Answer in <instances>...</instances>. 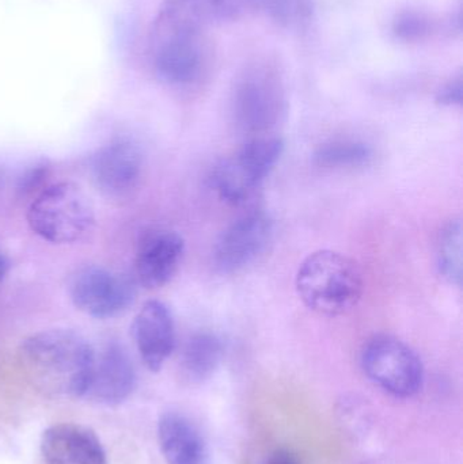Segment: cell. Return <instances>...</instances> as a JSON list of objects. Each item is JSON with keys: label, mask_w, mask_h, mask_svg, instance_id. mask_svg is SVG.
<instances>
[{"label": "cell", "mask_w": 463, "mask_h": 464, "mask_svg": "<svg viewBox=\"0 0 463 464\" xmlns=\"http://www.w3.org/2000/svg\"><path fill=\"white\" fill-rule=\"evenodd\" d=\"M5 189V176H3L2 171H0V192H3Z\"/></svg>", "instance_id": "24"}, {"label": "cell", "mask_w": 463, "mask_h": 464, "mask_svg": "<svg viewBox=\"0 0 463 464\" xmlns=\"http://www.w3.org/2000/svg\"><path fill=\"white\" fill-rule=\"evenodd\" d=\"M184 237L168 228H154L141 237L135 256V276L147 289L166 285L184 256Z\"/></svg>", "instance_id": "11"}, {"label": "cell", "mask_w": 463, "mask_h": 464, "mask_svg": "<svg viewBox=\"0 0 463 464\" xmlns=\"http://www.w3.org/2000/svg\"><path fill=\"white\" fill-rule=\"evenodd\" d=\"M158 439L168 464H208L203 436L182 414H163L158 424Z\"/></svg>", "instance_id": "15"}, {"label": "cell", "mask_w": 463, "mask_h": 464, "mask_svg": "<svg viewBox=\"0 0 463 464\" xmlns=\"http://www.w3.org/2000/svg\"><path fill=\"white\" fill-rule=\"evenodd\" d=\"M200 33H155L152 57L158 76L170 84H189L203 67Z\"/></svg>", "instance_id": "13"}, {"label": "cell", "mask_w": 463, "mask_h": 464, "mask_svg": "<svg viewBox=\"0 0 463 464\" xmlns=\"http://www.w3.org/2000/svg\"><path fill=\"white\" fill-rule=\"evenodd\" d=\"M429 19L415 13L402 14L396 21V33L404 40H418L429 33Z\"/></svg>", "instance_id": "19"}, {"label": "cell", "mask_w": 463, "mask_h": 464, "mask_svg": "<svg viewBox=\"0 0 463 464\" xmlns=\"http://www.w3.org/2000/svg\"><path fill=\"white\" fill-rule=\"evenodd\" d=\"M264 464H301V460L288 450H277Z\"/></svg>", "instance_id": "22"}, {"label": "cell", "mask_w": 463, "mask_h": 464, "mask_svg": "<svg viewBox=\"0 0 463 464\" xmlns=\"http://www.w3.org/2000/svg\"><path fill=\"white\" fill-rule=\"evenodd\" d=\"M48 177V168L45 165H34L33 168L27 169L24 174L18 179L16 184V192L21 196L38 195L41 187ZM43 190V189H41Z\"/></svg>", "instance_id": "20"}, {"label": "cell", "mask_w": 463, "mask_h": 464, "mask_svg": "<svg viewBox=\"0 0 463 464\" xmlns=\"http://www.w3.org/2000/svg\"><path fill=\"white\" fill-rule=\"evenodd\" d=\"M8 270V259L7 256H5L2 250H0V283H2L3 278L7 275Z\"/></svg>", "instance_id": "23"}, {"label": "cell", "mask_w": 463, "mask_h": 464, "mask_svg": "<svg viewBox=\"0 0 463 464\" xmlns=\"http://www.w3.org/2000/svg\"><path fill=\"white\" fill-rule=\"evenodd\" d=\"M295 285L302 302L326 316L350 313L363 295V277L358 264L333 250L310 254L299 266Z\"/></svg>", "instance_id": "2"}, {"label": "cell", "mask_w": 463, "mask_h": 464, "mask_svg": "<svg viewBox=\"0 0 463 464\" xmlns=\"http://www.w3.org/2000/svg\"><path fill=\"white\" fill-rule=\"evenodd\" d=\"M19 362L30 383L59 400L83 398L94 349L78 333L49 329L22 343Z\"/></svg>", "instance_id": "1"}, {"label": "cell", "mask_w": 463, "mask_h": 464, "mask_svg": "<svg viewBox=\"0 0 463 464\" xmlns=\"http://www.w3.org/2000/svg\"><path fill=\"white\" fill-rule=\"evenodd\" d=\"M274 220L265 212L244 215L228 226L217 239L214 261L222 272H236L255 262L271 243Z\"/></svg>", "instance_id": "8"}, {"label": "cell", "mask_w": 463, "mask_h": 464, "mask_svg": "<svg viewBox=\"0 0 463 464\" xmlns=\"http://www.w3.org/2000/svg\"><path fill=\"white\" fill-rule=\"evenodd\" d=\"M141 171L143 152L130 139H114L92 158V181L109 196L127 195L138 185Z\"/></svg>", "instance_id": "10"}, {"label": "cell", "mask_w": 463, "mask_h": 464, "mask_svg": "<svg viewBox=\"0 0 463 464\" xmlns=\"http://www.w3.org/2000/svg\"><path fill=\"white\" fill-rule=\"evenodd\" d=\"M27 223L33 232L56 245L76 242L95 223L94 207L81 187L59 182L43 188L27 211Z\"/></svg>", "instance_id": "3"}, {"label": "cell", "mask_w": 463, "mask_h": 464, "mask_svg": "<svg viewBox=\"0 0 463 464\" xmlns=\"http://www.w3.org/2000/svg\"><path fill=\"white\" fill-rule=\"evenodd\" d=\"M40 449L46 464H108L100 439L83 425L48 428L41 438Z\"/></svg>", "instance_id": "14"}, {"label": "cell", "mask_w": 463, "mask_h": 464, "mask_svg": "<svg viewBox=\"0 0 463 464\" xmlns=\"http://www.w3.org/2000/svg\"><path fill=\"white\" fill-rule=\"evenodd\" d=\"M71 302L86 315L114 318L127 311L136 296L132 281L113 270L86 266L76 270L68 283Z\"/></svg>", "instance_id": "6"}, {"label": "cell", "mask_w": 463, "mask_h": 464, "mask_svg": "<svg viewBox=\"0 0 463 464\" xmlns=\"http://www.w3.org/2000/svg\"><path fill=\"white\" fill-rule=\"evenodd\" d=\"M438 266L446 280L461 285L462 225L459 220H451L440 234L438 242Z\"/></svg>", "instance_id": "18"}, {"label": "cell", "mask_w": 463, "mask_h": 464, "mask_svg": "<svg viewBox=\"0 0 463 464\" xmlns=\"http://www.w3.org/2000/svg\"><path fill=\"white\" fill-rule=\"evenodd\" d=\"M285 106L279 79L266 68H253L242 76L234 92L233 111L236 125L247 133L271 130Z\"/></svg>", "instance_id": "7"}, {"label": "cell", "mask_w": 463, "mask_h": 464, "mask_svg": "<svg viewBox=\"0 0 463 464\" xmlns=\"http://www.w3.org/2000/svg\"><path fill=\"white\" fill-rule=\"evenodd\" d=\"M283 151L282 139H252L212 168L209 185L220 200L233 206L245 203L274 170Z\"/></svg>", "instance_id": "4"}, {"label": "cell", "mask_w": 463, "mask_h": 464, "mask_svg": "<svg viewBox=\"0 0 463 464\" xmlns=\"http://www.w3.org/2000/svg\"><path fill=\"white\" fill-rule=\"evenodd\" d=\"M362 367L370 381L394 397H413L423 386L420 357L407 343L389 335L372 338L364 345Z\"/></svg>", "instance_id": "5"}, {"label": "cell", "mask_w": 463, "mask_h": 464, "mask_svg": "<svg viewBox=\"0 0 463 464\" xmlns=\"http://www.w3.org/2000/svg\"><path fill=\"white\" fill-rule=\"evenodd\" d=\"M136 372L132 360L120 343H109L94 351L83 398L101 405H117L132 394Z\"/></svg>", "instance_id": "9"}, {"label": "cell", "mask_w": 463, "mask_h": 464, "mask_svg": "<svg viewBox=\"0 0 463 464\" xmlns=\"http://www.w3.org/2000/svg\"><path fill=\"white\" fill-rule=\"evenodd\" d=\"M223 359V343L219 337L200 332L189 337L182 348L179 370L192 383H201L211 378Z\"/></svg>", "instance_id": "16"}, {"label": "cell", "mask_w": 463, "mask_h": 464, "mask_svg": "<svg viewBox=\"0 0 463 464\" xmlns=\"http://www.w3.org/2000/svg\"><path fill=\"white\" fill-rule=\"evenodd\" d=\"M462 79H453L439 90L437 95V102L443 106H459L462 103Z\"/></svg>", "instance_id": "21"}, {"label": "cell", "mask_w": 463, "mask_h": 464, "mask_svg": "<svg viewBox=\"0 0 463 464\" xmlns=\"http://www.w3.org/2000/svg\"><path fill=\"white\" fill-rule=\"evenodd\" d=\"M130 330L146 367L152 372L162 370L176 348V326L168 305L159 300L144 303Z\"/></svg>", "instance_id": "12"}, {"label": "cell", "mask_w": 463, "mask_h": 464, "mask_svg": "<svg viewBox=\"0 0 463 464\" xmlns=\"http://www.w3.org/2000/svg\"><path fill=\"white\" fill-rule=\"evenodd\" d=\"M372 160V149L356 139H334L315 149L313 160L318 168L329 170L363 168Z\"/></svg>", "instance_id": "17"}]
</instances>
